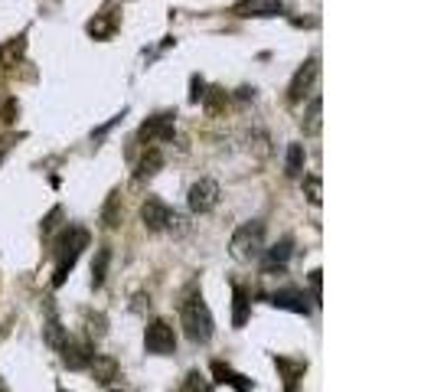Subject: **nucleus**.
Returning a JSON list of instances; mask_svg holds the SVG:
<instances>
[{
	"instance_id": "f257e3e1",
	"label": "nucleus",
	"mask_w": 434,
	"mask_h": 392,
	"mask_svg": "<svg viewBox=\"0 0 434 392\" xmlns=\"http://www.w3.org/2000/svg\"><path fill=\"white\" fill-rule=\"evenodd\" d=\"M180 321H183V330L193 343H209L213 340V330H216V321H213V311L206 304L199 294L183 301L180 307Z\"/></svg>"
},
{
	"instance_id": "f03ea898",
	"label": "nucleus",
	"mask_w": 434,
	"mask_h": 392,
	"mask_svg": "<svg viewBox=\"0 0 434 392\" xmlns=\"http://www.w3.org/2000/svg\"><path fill=\"white\" fill-rule=\"evenodd\" d=\"M229 252L235 262H255L262 258L264 252V222L262 219H252V222H242L235 236L229 242Z\"/></svg>"
},
{
	"instance_id": "7ed1b4c3",
	"label": "nucleus",
	"mask_w": 434,
	"mask_h": 392,
	"mask_svg": "<svg viewBox=\"0 0 434 392\" xmlns=\"http://www.w3.org/2000/svg\"><path fill=\"white\" fill-rule=\"evenodd\" d=\"M88 246V232L86 229H69L59 239V265H56V275H52V288H62L66 275L76 268L82 248Z\"/></svg>"
},
{
	"instance_id": "20e7f679",
	"label": "nucleus",
	"mask_w": 434,
	"mask_h": 392,
	"mask_svg": "<svg viewBox=\"0 0 434 392\" xmlns=\"http://www.w3.org/2000/svg\"><path fill=\"white\" fill-rule=\"evenodd\" d=\"M219 196H222L219 183L209 180V177H203V180H196L193 187H189L187 203H189V209H193L196 216H203V213H213L216 206H219Z\"/></svg>"
},
{
	"instance_id": "39448f33",
	"label": "nucleus",
	"mask_w": 434,
	"mask_h": 392,
	"mask_svg": "<svg viewBox=\"0 0 434 392\" xmlns=\"http://www.w3.org/2000/svg\"><path fill=\"white\" fill-rule=\"evenodd\" d=\"M144 347L153 357H170L173 350H177V333H173V327L167 321H153L144 333Z\"/></svg>"
},
{
	"instance_id": "423d86ee",
	"label": "nucleus",
	"mask_w": 434,
	"mask_h": 392,
	"mask_svg": "<svg viewBox=\"0 0 434 392\" xmlns=\"http://www.w3.org/2000/svg\"><path fill=\"white\" fill-rule=\"evenodd\" d=\"M317 76H320V59H317V56H310V59H307L304 66L294 72V79H291V86H288V98H291V102H300V98L314 88Z\"/></svg>"
},
{
	"instance_id": "0eeeda50",
	"label": "nucleus",
	"mask_w": 434,
	"mask_h": 392,
	"mask_svg": "<svg viewBox=\"0 0 434 392\" xmlns=\"http://www.w3.org/2000/svg\"><path fill=\"white\" fill-rule=\"evenodd\" d=\"M173 209L163 200H157V196H147L144 206H141V222H144L151 232H163L167 229V222H170Z\"/></svg>"
},
{
	"instance_id": "6e6552de",
	"label": "nucleus",
	"mask_w": 434,
	"mask_h": 392,
	"mask_svg": "<svg viewBox=\"0 0 434 392\" xmlns=\"http://www.w3.org/2000/svg\"><path fill=\"white\" fill-rule=\"evenodd\" d=\"M141 141H170L173 137V115H153V118H147L144 125H141Z\"/></svg>"
},
{
	"instance_id": "1a4fd4ad",
	"label": "nucleus",
	"mask_w": 434,
	"mask_h": 392,
	"mask_svg": "<svg viewBox=\"0 0 434 392\" xmlns=\"http://www.w3.org/2000/svg\"><path fill=\"white\" fill-rule=\"evenodd\" d=\"M281 10V0H239L235 4L239 17H278Z\"/></svg>"
},
{
	"instance_id": "9d476101",
	"label": "nucleus",
	"mask_w": 434,
	"mask_h": 392,
	"mask_svg": "<svg viewBox=\"0 0 434 392\" xmlns=\"http://www.w3.org/2000/svg\"><path fill=\"white\" fill-rule=\"evenodd\" d=\"M92 347L88 343H76V340H66V347H62V363H66L69 369H88V363H92Z\"/></svg>"
},
{
	"instance_id": "9b49d317",
	"label": "nucleus",
	"mask_w": 434,
	"mask_h": 392,
	"mask_svg": "<svg viewBox=\"0 0 434 392\" xmlns=\"http://www.w3.org/2000/svg\"><path fill=\"white\" fill-rule=\"evenodd\" d=\"M291 252H294V239H288L284 236L281 242H274L271 248H268V258H264V272L268 275H281L284 272V265H288V258H291Z\"/></svg>"
},
{
	"instance_id": "f8f14e48",
	"label": "nucleus",
	"mask_w": 434,
	"mask_h": 392,
	"mask_svg": "<svg viewBox=\"0 0 434 392\" xmlns=\"http://www.w3.org/2000/svg\"><path fill=\"white\" fill-rule=\"evenodd\" d=\"M271 304L281 307V311H294V314H310V304H307V294L304 291H274L271 294Z\"/></svg>"
},
{
	"instance_id": "ddd939ff",
	"label": "nucleus",
	"mask_w": 434,
	"mask_h": 392,
	"mask_svg": "<svg viewBox=\"0 0 434 392\" xmlns=\"http://www.w3.org/2000/svg\"><path fill=\"white\" fill-rule=\"evenodd\" d=\"M88 373H92L95 383L108 386L111 379H118V359H115V357H105V353H98V357H92V363H88Z\"/></svg>"
},
{
	"instance_id": "4468645a",
	"label": "nucleus",
	"mask_w": 434,
	"mask_h": 392,
	"mask_svg": "<svg viewBox=\"0 0 434 392\" xmlns=\"http://www.w3.org/2000/svg\"><path fill=\"white\" fill-rule=\"evenodd\" d=\"M300 128H304V134H320V128H324V102H320V95L310 98L307 115L300 118Z\"/></svg>"
},
{
	"instance_id": "2eb2a0df",
	"label": "nucleus",
	"mask_w": 434,
	"mask_h": 392,
	"mask_svg": "<svg viewBox=\"0 0 434 392\" xmlns=\"http://www.w3.org/2000/svg\"><path fill=\"white\" fill-rule=\"evenodd\" d=\"M160 167H163V154L157 151V147H151V151L137 161V180H151V177H157L160 173Z\"/></svg>"
},
{
	"instance_id": "dca6fc26",
	"label": "nucleus",
	"mask_w": 434,
	"mask_h": 392,
	"mask_svg": "<svg viewBox=\"0 0 434 392\" xmlns=\"http://www.w3.org/2000/svg\"><path fill=\"white\" fill-rule=\"evenodd\" d=\"M248 321V291L242 284L232 288V327H245Z\"/></svg>"
},
{
	"instance_id": "f3484780",
	"label": "nucleus",
	"mask_w": 434,
	"mask_h": 392,
	"mask_svg": "<svg viewBox=\"0 0 434 392\" xmlns=\"http://www.w3.org/2000/svg\"><path fill=\"white\" fill-rule=\"evenodd\" d=\"M213 373L219 376V383H229L235 386L239 392H252V379H245L242 373H235V369H229L225 363H213Z\"/></svg>"
},
{
	"instance_id": "a211bd4d",
	"label": "nucleus",
	"mask_w": 434,
	"mask_h": 392,
	"mask_svg": "<svg viewBox=\"0 0 434 392\" xmlns=\"http://www.w3.org/2000/svg\"><path fill=\"white\" fill-rule=\"evenodd\" d=\"M304 161H307L304 144H288V157H284V173H288V177H300V173H304Z\"/></svg>"
},
{
	"instance_id": "6ab92c4d",
	"label": "nucleus",
	"mask_w": 434,
	"mask_h": 392,
	"mask_svg": "<svg viewBox=\"0 0 434 392\" xmlns=\"http://www.w3.org/2000/svg\"><path fill=\"white\" fill-rule=\"evenodd\" d=\"M43 340L49 343L52 350H62V347H66L69 337H66V327L59 324V317H49V321L43 324Z\"/></svg>"
},
{
	"instance_id": "aec40b11",
	"label": "nucleus",
	"mask_w": 434,
	"mask_h": 392,
	"mask_svg": "<svg viewBox=\"0 0 434 392\" xmlns=\"http://www.w3.org/2000/svg\"><path fill=\"white\" fill-rule=\"evenodd\" d=\"M108 262H111V252H108V248H98V255H95V262H92V288H102V284H105Z\"/></svg>"
},
{
	"instance_id": "412c9836",
	"label": "nucleus",
	"mask_w": 434,
	"mask_h": 392,
	"mask_svg": "<svg viewBox=\"0 0 434 392\" xmlns=\"http://www.w3.org/2000/svg\"><path fill=\"white\" fill-rule=\"evenodd\" d=\"M23 50H26V40H23V36L10 40V43L0 50V62H4V66H13L17 59H23Z\"/></svg>"
},
{
	"instance_id": "4be33fe9",
	"label": "nucleus",
	"mask_w": 434,
	"mask_h": 392,
	"mask_svg": "<svg viewBox=\"0 0 434 392\" xmlns=\"http://www.w3.org/2000/svg\"><path fill=\"white\" fill-rule=\"evenodd\" d=\"M102 219H105V226H108V229H115V226H118V193H111V196H108Z\"/></svg>"
},
{
	"instance_id": "5701e85b",
	"label": "nucleus",
	"mask_w": 434,
	"mask_h": 392,
	"mask_svg": "<svg viewBox=\"0 0 434 392\" xmlns=\"http://www.w3.org/2000/svg\"><path fill=\"white\" fill-rule=\"evenodd\" d=\"M304 190H307V200H310L314 206H320V200H324V196H320V180H317V177H307L304 180Z\"/></svg>"
},
{
	"instance_id": "b1692460",
	"label": "nucleus",
	"mask_w": 434,
	"mask_h": 392,
	"mask_svg": "<svg viewBox=\"0 0 434 392\" xmlns=\"http://www.w3.org/2000/svg\"><path fill=\"white\" fill-rule=\"evenodd\" d=\"M111 26H115L111 20H92V23H88V33H92L95 40H105V36L111 33Z\"/></svg>"
},
{
	"instance_id": "393cba45",
	"label": "nucleus",
	"mask_w": 434,
	"mask_h": 392,
	"mask_svg": "<svg viewBox=\"0 0 434 392\" xmlns=\"http://www.w3.org/2000/svg\"><path fill=\"white\" fill-rule=\"evenodd\" d=\"M189 392H213V383L203 373H189Z\"/></svg>"
},
{
	"instance_id": "a878e982",
	"label": "nucleus",
	"mask_w": 434,
	"mask_h": 392,
	"mask_svg": "<svg viewBox=\"0 0 434 392\" xmlns=\"http://www.w3.org/2000/svg\"><path fill=\"white\" fill-rule=\"evenodd\" d=\"M105 324H108V321H105V314L88 317V333H92V337H105Z\"/></svg>"
},
{
	"instance_id": "bb28decb",
	"label": "nucleus",
	"mask_w": 434,
	"mask_h": 392,
	"mask_svg": "<svg viewBox=\"0 0 434 392\" xmlns=\"http://www.w3.org/2000/svg\"><path fill=\"white\" fill-rule=\"evenodd\" d=\"M203 79H193V95H189V98H193V102H199V98H203Z\"/></svg>"
},
{
	"instance_id": "cd10ccee",
	"label": "nucleus",
	"mask_w": 434,
	"mask_h": 392,
	"mask_svg": "<svg viewBox=\"0 0 434 392\" xmlns=\"http://www.w3.org/2000/svg\"><path fill=\"white\" fill-rule=\"evenodd\" d=\"M13 115H17V102H7V105H4V121L10 125V121H13Z\"/></svg>"
},
{
	"instance_id": "c85d7f7f",
	"label": "nucleus",
	"mask_w": 434,
	"mask_h": 392,
	"mask_svg": "<svg viewBox=\"0 0 434 392\" xmlns=\"http://www.w3.org/2000/svg\"><path fill=\"white\" fill-rule=\"evenodd\" d=\"M310 284H314V294L320 298V272H310Z\"/></svg>"
},
{
	"instance_id": "c756f323",
	"label": "nucleus",
	"mask_w": 434,
	"mask_h": 392,
	"mask_svg": "<svg viewBox=\"0 0 434 392\" xmlns=\"http://www.w3.org/2000/svg\"><path fill=\"white\" fill-rule=\"evenodd\" d=\"M0 392H7V389H4V386H0Z\"/></svg>"
}]
</instances>
